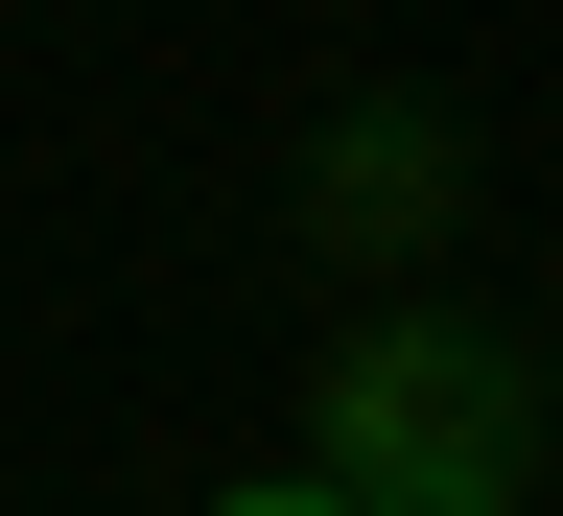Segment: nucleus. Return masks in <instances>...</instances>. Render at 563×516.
Listing matches in <instances>:
<instances>
[{
	"label": "nucleus",
	"instance_id": "2",
	"mask_svg": "<svg viewBox=\"0 0 563 516\" xmlns=\"http://www.w3.org/2000/svg\"><path fill=\"white\" fill-rule=\"evenodd\" d=\"M211 516H352V493L329 470H258V493H211Z\"/></svg>",
	"mask_w": 563,
	"mask_h": 516
},
{
	"label": "nucleus",
	"instance_id": "1",
	"mask_svg": "<svg viewBox=\"0 0 563 516\" xmlns=\"http://www.w3.org/2000/svg\"><path fill=\"white\" fill-rule=\"evenodd\" d=\"M306 447H329L352 516H517L540 493V352L470 329V306H376V329L329 352Z\"/></svg>",
	"mask_w": 563,
	"mask_h": 516
}]
</instances>
